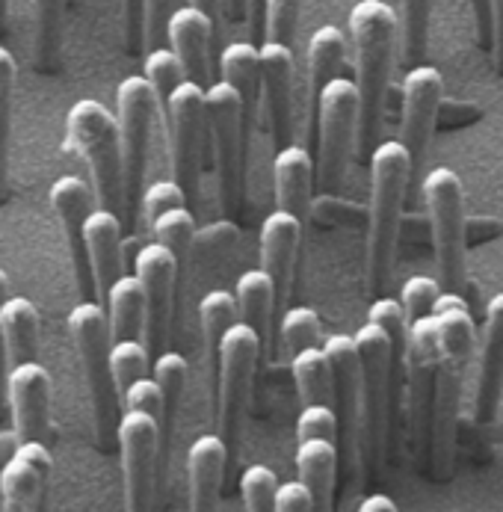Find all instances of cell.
I'll return each instance as SVG.
<instances>
[{
	"mask_svg": "<svg viewBox=\"0 0 503 512\" xmlns=\"http://www.w3.org/2000/svg\"><path fill=\"white\" fill-rule=\"evenodd\" d=\"M356 512H397V504L388 495H367Z\"/></svg>",
	"mask_w": 503,
	"mask_h": 512,
	"instance_id": "cell-57",
	"label": "cell"
},
{
	"mask_svg": "<svg viewBox=\"0 0 503 512\" xmlns=\"http://www.w3.org/2000/svg\"><path fill=\"white\" fill-rule=\"evenodd\" d=\"M122 412H145L160 421L163 412V391L154 376L137 379L125 394H122Z\"/></svg>",
	"mask_w": 503,
	"mask_h": 512,
	"instance_id": "cell-50",
	"label": "cell"
},
{
	"mask_svg": "<svg viewBox=\"0 0 503 512\" xmlns=\"http://www.w3.org/2000/svg\"><path fill=\"white\" fill-rule=\"evenodd\" d=\"M69 332H72L80 367H83L92 418H95V436H98L101 447H110V441H116L119 421H122V415H119L122 397H119L113 367H110L113 332H110L107 308L98 299H92V302L80 299L69 314Z\"/></svg>",
	"mask_w": 503,
	"mask_h": 512,
	"instance_id": "cell-5",
	"label": "cell"
},
{
	"mask_svg": "<svg viewBox=\"0 0 503 512\" xmlns=\"http://www.w3.org/2000/svg\"><path fill=\"white\" fill-rule=\"evenodd\" d=\"M338 471H341V453L338 444L326 439L299 441L296 450V474L311 492V507L314 512H332L335 501V486H338Z\"/></svg>",
	"mask_w": 503,
	"mask_h": 512,
	"instance_id": "cell-27",
	"label": "cell"
},
{
	"mask_svg": "<svg viewBox=\"0 0 503 512\" xmlns=\"http://www.w3.org/2000/svg\"><path fill=\"white\" fill-rule=\"evenodd\" d=\"M15 444H18V439H15L12 430H9V433H0V462H6V459L12 456Z\"/></svg>",
	"mask_w": 503,
	"mask_h": 512,
	"instance_id": "cell-58",
	"label": "cell"
},
{
	"mask_svg": "<svg viewBox=\"0 0 503 512\" xmlns=\"http://www.w3.org/2000/svg\"><path fill=\"white\" fill-rule=\"evenodd\" d=\"M296 439H326L338 444V418L332 403H314V406H302L299 421H296Z\"/></svg>",
	"mask_w": 503,
	"mask_h": 512,
	"instance_id": "cell-48",
	"label": "cell"
},
{
	"mask_svg": "<svg viewBox=\"0 0 503 512\" xmlns=\"http://www.w3.org/2000/svg\"><path fill=\"white\" fill-rule=\"evenodd\" d=\"M66 148L86 163L98 208L125 217V166L119 119L95 98L74 101L72 110L66 113Z\"/></svg>",
	"mask_w": 503,
	"mask_h": 512,
	"instance_id": "cell-4",
	"label": "cell"
},
{
	"mask_svg": "<svg viewBox=\"0 0 503 512\" xmlns=\"http://www.w3.org/2000/svg\"><path fill=\"white\" fill-rule=\"evenodd\" d=\"M503 394V293L492 296L486 305L483 347H480V370L474 388V418L480 424H492L501 409Z\"/></svg>",
	"mask_w": 503,
	"mask_h": 512,
	"instance_id": "cell-22",
	"label": "cell"
},
{
	"mask_svg": "<svg viewBox=\"0 0 503 512\" xmlns=\"http://www.w3.org/2000/svg\"><path fill=\"white\" fill-rule=\"evenodd\" d=\"M359 347V403H361V468L367 477L376 474L391 424V403L397 394V362L391 338L367 320L353 335Z\"/></svg>",
	"mask_w": 503,
	"mask_h": 512,
	"instance_id": "cell-6",
	"label": "cell"
},
{
	"mask_svg": "<svg viewBox=\"0 0 503 512\" xmlns=\"http://www.w3.org/2000/svg\"><path fill=\"white\" fill-rule=\"evenodd\" d=\"M51 477L48 441H18L12 456L0 468L3 512H39Z\"/></svg>",
	"mask_w": 503,
	"mask_h": 512,
	"instance_id": "cell-19",
	"label": "cell"
},
{
	"mask_svg": "<svg viewBox=\"0 0 503 512\" xmlns=\"http://www.w3.org/2000/svg\"><path fill=\"white\" fill-rule=\"evenodd\" d=\"M441 285L438 279H430V276H412L403 291H400V302H403V311L409 317V326L421 317H430L435 314V305L441 299Z\"/></svg>",
	"mask_w": 503,
	"mask_h": 512,
	"instance_id": "cell-46",
	"label": "cell"
},
{
	"mask_svg": "<svg viewBox=\"0 0 503 512\" xmlns=\"http://www.w3.org/2000/svg\"><path fill=\"white\" fill-rule=\"evenodd\" d=\"M51 208L60 220V228L66 234L69 252H72V267H74V282L80 299L92 302L98 299V288H95V276H92V264H89V249H86V220L95 211L92 208V187L77 178V175H60L51 184Z\"/></svg>",
	"mask_w": 503,
	"mask_h": 512,
	"instance_id": "cell-17",
	"label": "cell"
},
{
	"mask_svg": "<svg viewBox=\"0 0 503 512\" xmlns=\"http://www.w3.org/2000/svg\"><path fill=\"white\" fill-rule=\"evenodd\" d=\"M279 480L267 465H249L240 477V492L246 501V512H276Z\"/></svg>",
	"mask_w": 503,
	"mask_h": 512,
	"instance_id": "cell-45",
	"label": "cell"
},
{
	"mask_svg": "<svg viewBox=\"0 0 503 512\" xmlns=\"http://www.w3.org/2000/svg\"><path fill=\"white\" fill-rule=\"evenodd\" d=\"M116 444L122 453L125 512H154L160 477V427L145 412H122Z\"/></svg>",
	"mask_w": 503,
	"mask_h": 512,
	"instance_id": "cell-15",
	"label": "cell"
},
{
	"mask_svg": "<svg viewBox=\"0 0 503 512\" xmlns=\"http://www.w3.org/2000/svg\"><path fill=\"white\" fill-rule=\"evenodd\" d=\"M205 110L219 199L228 217H240L246 211V154L252 128L246 125V110L237 89L225 80H216L205 89Z\"/></svg>",
	"mask_w": 503,
	"mask_h": 512,
	"instance_id": "cell-7",
	"label": "cell"
},
{
	"mask_svg": "<svg viewBox=\"0 0 503 512\" xmlns=\"http://www.w3.org/2000/svg\"><path fill=\"white\" fill-rule=\"evenodd\" d=\"M222 80L231 83L243 101L246 125H255V107L261 95V45L255 42H231L219 57Z\"/></svg>",
	"mask_w": 503,
	"mask_h": 512,
	"instance_id": "cell-31",
	"label": "cell"
},
{
	"mask_svg": "<svg viewBox=\"0 0 503 512\" xmlns=\"http://www.w3.org/2000/svg\"><path fill=\"white\" fill-rule=\"evenodd\" d=\"M438 356H441V332L438 317H421L409 326V347H406V418L412 453L418 465L427 468L430 462L432 409H435V379H438Z\"/></svg>",
	"mask_w": 503,
	"mask_h": 512,
	"instance_id": "cell-11",
	"label": "cell"
},
{
	"mask_svg": "<svg viewBox=\"0 0 503 512\" xmlns=\"http://www.w3.org/2000/svg\"><path fill=\"white\" fill-rule=\"evenodd\" d=\"M190 6H196V9H202L205 15H211L214 24L219 21V0H190Z\"/></svg>",
	"mask_w": 503,
	"mask_h": 512,
	"instance_id": "cell-59",
	"label": "cell"
},
{
	"mask_svg": "<svg viewBox=\"0 0 503 512\" xmlns=\"http://www.w3.org/2000/svg\"><path fill=\"white\" fill-rule=\"evenodd\" d=\"M181 261L160 243H148L137 252L134 273L143 282L145 291V329L143 344L151 356H160L166 350L169 323H172V299L178 282Z\"/></svg>",
	"mask_w": 503,
	"mask_h": 512,
	"instance_id": "cell-16",
	"label": "cell"
},
{
	"mask_svg": "<svg viewBox=\"0 0 503 512\" xmlns=\"http://www.w3.org/2000/svg\"><path fill=\"white\" fill-rule=\"evenodd\" d=\"M302 9H305V0H267V39L264 42H279V45L293 48Z\"/></svg>",
	"mask_w": 503,
	"mask_h": 512,
	"instance_id": "cell-47",
	"label": "cell"
},
{
	"mask_svg": "<svg viewBox=\"0 0 503 512\" xmlns=\"http://www.w3.org/2000/svg\"><path fill=\"white\" fill-rule=\"evenodd\" d=\"M441 95H444V80H441L438 69L421 63V66H412L406 72V80H403V122H400L403 140L400 143L409 148L415 163L430 148Z\"/></svg>",
	"mask_w": 503,
	"mask_h": 512,
	"instance_id": "cell-20",
	"label": "cell"
},
{
	"mask_svg": "<svg viewBox=\"0 0 503 512\" xmlns=\"http://www.w3.org/2000/svg\"><path fill=\"white\" fill-rule=\"evenodd\" d=\"M169 154H172V178L184 187L187 202L199 199L202 181V143L208 131L205 110V86L184 80L163 110Z\"/></svg>",
	"mask_w": 503,
	"mask_h": 512,
	"instance_id": "cell-13",
	"label": "cell"
},
{
	"mask_svg": "<svg viewBox=\"0 0 503 512\" xmlns=\"http://www.w3.org/2000/svg\"><path fill=\"white\" fill-rule=\"evenodd\" d=\"M246 18H249L252 39L264 45V39H267V0H246Z\"/></svg>",
	"mask_w": 503,
	"mask_h": 512,
	"instance_id": "cell-55",
	"label": "cell"
},
{
	"mask_svg": "<svg viewBox=\"0 0 503 512\" xmlns=\"http://www.w3.org/2000/svg\"><path fill=\"white\" fill-rule=\"evenodd\" d=\"M107 317H110V332L113 341H143L145 329V291L143 282L134 276H122L104 299Z\"/></svg>",
	"mask_w": 503,
	"mask_h": 512,
	"instance_id": "cell-32",
	"label": "cell"
},
{
	"mask_svg": "<svg viewBox=\"0 0 503 512\" xmlns=\"http://www.w3.org/2000/svg\"><path fill=\"white\" fill-rule=\"evenodd\" d=\"M261 344H264L261 335L252 326H246L243 320H237L222 341L219 376H216L214 385V415L216 430H219L222 441L228 444V453L240 441L246 406L252 397L255 367L261 359Z\"/></svg>",
	"mask_w": 503,
	"mask_h": 512,
	"instance_id": "cell-10",
	"label": "cell"
},
{
	"mask_svg": "<svg viewBox=\"0 0 503 512\" xmlns=\"http://www.w3.org/2000/svg\"><path fill=\"white\" fill-rule=\"evenodd\" d=\"M228 465V444L219 433H208L187 450V486H190V512H216L222 477Z\"/></svg>",
	"mask_w": 503,
	"mask_h": 512,
	"instance_id": "cell-25",
	"label": "cell"
},
{
	"mask_svg": "<svg viewBox=\"0 0 503 512\" xmlns=\"http://www.w3.org/2000/svg\"><path fill=\"white\" fill-rule=\"evenodd\" d=\"M234 299H237L240 320L246 326H252L261 335V341H264L267 338V329L273 323V308L279 305V293H276L273 279L264 270H246L237 279Z\"/></svg>",
	"mask_w": 503,
	"mask_h": 512,
	"instance_id": "cell-34",
	"label": "cell"
},
{
	"mask_svg": "<svg viewBox=\"0 0 503 512\" xmlns=\"http://www.w3.org/2000/svg\"><path fill=\"white\" fill-rule=\"evenodd\" d=\"M6 406L18 441H48L51 436V376L45 365L21 362L6 373Z\"/></svg>",
	"mask_w": 503,
	"mask_h": 512,
	"instance_id": "cell-18",
	"label": "cell"
},
{
	"mask_svg": "<svg viewBox=\"0 0 503 512\" xmlns=\"http://www.w3.org/2000/svg\"><path fill=\"white\" fill-rule=\"evenodd\" d=\"M187 359L175 350H163L160 356H154L151 376L157 379L160 391H163V412H160V471L169 465V453H172V439H175V424H178V412H181V400H184V388H187Z\"/></svg>",
	"mask_w": 503,
	"mask_h": 512,
	"instance_id": "cell-29",
	"label": "cell"
},
{
	"mask_svg": "<svg viewBox=\"0 0 503 512\" xmlns=\"http://www.w3.org/2000/svg\"><path fill=\"white\" fill-rule=\"evenodd\" d=\"M403 3V60L421 66L430 48L432 0H400Z\"/></svg>",
	"mask_w": 503,
	"mask_h": 512,
	"instance_id": "cell-42",
	"label": "cell"
},
{
	"mask_svg": "<svg viewBox=\"0 0 503 512\" xmlns=\"http://www.w3.org/2000/svg\"><path fill=\"white\" fill-rule=\"evenodd\" d=\"M261 95L270 116L276 148L293 140V48L279 42L261 45Z\"/></svg>",
	"mask_w": 503,
	"mask_h": 512,
	"instance_id": "cell-21",
	"label": "cell"
},
{
	"mask_svg": "<svg viewBox=\"0 0 503 512\" xmlns=\"http://www.w3.org/2000/svg\"><path fill=\"white\" fill-rule=\"evenodd\" d=\"M299 234H302V220L288 211L270 214L261 225V270L273 279L279 302H285L290 293Z\"/></svg>",
	"mask_w": 503,
	"mask_h": 512,
	"instance_id": "cell-26",
	"label": "cell"
},
{
	"mask_svg": "<svg viewBox=\"0 0 503 512\" xmlns=\"http://www.w3.org/2000/svg\"><path fill=\"white\" fill-rule=\"evenodd\" d=\"M492 6H495V21H498V36H501V30H503V0H492Z\"/></svg>",
	"mask_w": 503,
	"mask_h": 512,
	"instance_id": "cell-61",
	"label": "cell"
},
{
	"mask_svg": "<svg viewBox=\"0 0 503 512\" xmlns=\"http://www.w3.org/2000/svg\"><path fill=\"white\" fill-rule=\"evenodd\" d=\"M367 320L376 323L394 347V362H397V391L406 385V347H409V317L403 311L400 299L391 296H376V302L367 311Z\"/></svg>",
	"mask_w": 503,
	"mask_h": 512,
	"instance_id": "cell-37",
	"label": "cell"
},
{
	"mask_svg": "<svg viewBox=\"0 0 503 512\" xmlns=\"http://www.w3.org/2000/svg\"><path fill=\"white\" fill-rule=\"evenodd\" d=\"M424 205L432 228L438 285L447 293L465 291V193L453 169L438 166L424 178Z\"/></svg>",
	"mask_w": 503,
	"mask_h": 512,
	"instance_id": "cell-9",
	"label": "cell"
},
{
	"mask_svg": "<svg viewBox=\"0 0 503 512\" xmlns=\"http://www.w3.org/2000/svg\"><path fill=\"white\" fill-rule=\"evenodd\" d=\"M240 311H237V299L228 291H211L202 305H199V320H202V332H205V347H208V367H211V382L216 385L219 376V353H222V341L228 335V329L237 323Z\"/></svg>",
	"mask_w": 503,
	"mask_h": 512,
	"instance_id": "cell-35",
	"label": "cell"
},
{
	"mask_svg": "<svg viewBox=\"0 0 503 512\" xmlns=\"http://www.w3.org/2000/svg\"><path fill=\"white\" fill-rule=\"evenodd\" d=\"M435 317H438V332H441V356H438V379H435L427 468L435 480H447L453 468V456H456V430H459L465 376L471 367L477 332H474V317L462 293H441L435 305Z\"/></svg>",
	"mask_w": 503,
	"mask_h": 512,
	"instance_id": "cell-1",
	"label": "cell"
},
{
	"mask_svg": "<svg viewBox=\"0 0 503 512\" xmlns=\"http://www.w3.org/2000/svg\"><path fill=\"white\" fill-rule=\"evenodd\" d=\"M172 12V0H143V33L148 51L160 48V42L166 39Z\"/></svg>",
	"mask_w": 503,
	"mask_h": 512,
	"instance_id": "cell-51",
	"label": "cell"
},
{
	"mask_svg": "<svg viewBox=\"0 0 503 512\" xmlns=\"http://www.w3.org/2000/svg\"><path fill=\"white\" fill-rule=\"evenodd\" d=\"M66 0H36V66L51 72L60 60Z\"/></svg>",
	"mask_w": 503,
	"mask_h": 512,
	"instance_id": "cell-38",
	"label": "cell"
},
{
	"mask_svg": "<svg viewBox=\"0 0 503 512\" xmlns=\"http://www.w3.org/2000/svg\"><path fill=\"white\" fill-rule=\"evenodd\" d=\"M15 80H18L15 57L0 45V202L6 199V181H9V134H12Z\"/></svg>",
	"mask_w": 503,
	"mask_h": 512,
	"instance_id": "cell-39",
	"label": "cell"
},
{
	"mask_svg": "<svg viewBox=\"0 0 503 512\" xmlns=\"http://www.w3.org/2000/svg\"><path fill=\"white\" fill-rule=\"evenodd\" d=\"M290 370H293L302 406L332 403V365H329L326 350L308 347V350L296 353L290 359Z\"/></svg>",
	"mask_w": 503,
	"mask_h": 512,
	"instance_id": "cell-36",
	"label": "cell"
},
{
	"mask_svg": "<svg viewBox=\"0 0 503 512\" xmlns=\"http://www.w3.org/2000/svg\"><path fill=\"white\" fill-rule=\"evenodd\" d=\"M276 512H314V507H311V492L305 489L302 480H290V483L279 486Z\"/></svg>",
	"mask_w": 503,
	"mask_h": 512,
	"instance_id": "cell-54",
	"label": "cell"
},
{
	"mask_svg": "<svg viewBox=\"0 0 503 512\" xmlns=\"http://www.w3.org/2000/svg\"><path fill=\"white\" fill-rule=\"evenodd\" d=\"M9 299V276L0 270V305ZM6 373H9V359H6V347H3V332H0V409L6 403Z\"/></svg>",
	"mask_w": 503,
	"mask_h": 512,
	"instance_id": "cell-56",
	"label": "cell"
},
{
	"mask_svg": "<svg viewBox=\"0 0 503 512\" xmlns=\"http://www.w3.org/2000/svg\"><path fill=\"white\" fill-rule=\"evenodd\" d=\"M216 24L211 15H205L196 6H181L169 18L166 39L172 51L181 57L187 77L199 86H211V42H214Z\"/></svg>",
	"mask_w": 503,
	"mask_h": 512,
	"instance_id": "cell-23",
	"label": "cell"
},
{
	"mask_svg": "<svg viewBox=\"0 0 503 512\" xmlns=\"http://www.w3.org/2000/svg\"><path fill=\"white\" fill-rule=\"evenodd\" d=\"M332 365V409L338 418V453L347 477L361 465V403H359V347L350 335H332L323 344Z\"/></svg>",
	"mask_w": 503,
	"mask_h": 512,
	"instance_id": "cell-14",
	"label": "cell"
},
{
	"mask_svg": "<svg viewBox=\"0 0 503 512\" xmlns=\"http://www.w3.org/2000/svg\"><path fill=\"white\" fill-rule=\"evenodd\" d=\"M160 101L154 86L145 74H131L116 89V119H119V137H122V166H125V228L137 225L143 211L145 169H148V146H151V128L157 119Z\"/></svg>",
	"mask_w": 503,
	"mask_h": 512,
	"instance_id": "cell-8",
	"label": "cell"
},
{
	"mask_svg": "<svg viewBox=\"0 0 503 512\" xmlns=\"http://www.w3.org/2000/svg\"><path fill=\"white\" fill-rule=\"evenodd\" d=\"M350 33L356 48V86H359V151L373 154L388 98V80L397 42V15L382 0H359L350 12Z\"/></svg>",
	"mask_w": 503,
	"mask_h": 512,
	"instance_id": "cell-3",
	"label": "cell"
},
{
	"mask_svg": "<svg viewBox=\"0 0 503 512\" xmlns=\"http://www.w3.org/2000/svg\"><path fill=\"white\" fill-rule=\"evenodd\" d=\"M145 77H148V83H151L154 92H157L160 110H166V104H169V98L175 95V89H178L184 80H190L184 63H181V57H178L172 48H163V45H160V48H151V51L145 54Z\"/></svg>",
	"mask_w": 503,
	"mask_h": 512,
	"instance_id": "cell-41",
	"label": "cell"
},
{
	"mask_svg": "<svg viewBox=\"0 0 503 512\" xmlns=\"http://www.w3.org/2000/svg\"><path fill=\"white\" fill-rule=\"evenodd\" d=\"M273 175H276L279 211H288L302 220L311 205V193H314V181H317V160L308 154V148L290 143V146L279 148Z\"/></svg>",
	"mask_w": 503,
	"mask_h": 512,
	"instance_id": "cell-28",
	"label": "cell"
},
{
	"mask_svg": "<svg viewBox=\"0 0 503 512\" xmlns=\"http://www.w3.org/2000/svg\"><path fill=\"white\" fill-rule=\"evenodd\" d=\"M122 231H125L122 217L107 208H95L86 220V249H89V264H92V276L98 288V302H104L110 288L125 276L122 273Z\"/></svg>",
	"mask_w": 503,
	"mask_h": 512,
	"instance_id": "cell-24",
	"label": "cell"
},
{
	"mask_svg": "<svg viewBox=\"0 0 503 512\" xmlns=\"http://www.w3.org/2000/svg\"><path fill=\"white\" fill-rule=\"evenodd\" d=\"M3 15H6V0H0V24H3Z\"/></svg>",
	"mask_w": 503,
	"mask_h": 512,
	"instance_id": "cell-62",
	"label": "cell"
},
{
	"mask_svg": "<svg viewBox=\"0 0 503 512\" xmlns=\"http://www.w3.org/2000/svg\"><path fill=\"white\" fill-rule=\"evenodd\" d=\"M151 225V234H154V243L166 246L181 264L184 258L190 255L193 243H196V220L187 208H172L166 214H160L157 220L148 222Z\"/></svg>",
	"mask_w": 503,
	"mask_h": 512,
	"instance_id": "cell-40",
	"label": "cell"
},
{
	"mask_svg": "<svg viewBox=\"0 0 503 512\" xmlns=\"http://www.w3.org/2000/svg\"><path fill=\"white\" fill-rule=\"evenodd\" d=\"M474 24H477V39L483 48H495L498 39V21H495V6L492 0H471Z\"/></svg>",
	"mask_w": 503,
	"mask_h": 512,
	"instance_id": "cell-53",
	"label": "cell"
},
{
	"mask_svg": "<svg viewBox=\"0 0 503 512\" xmlns=\"http://www.w3.org/2000/svg\"><path fill=\"white\" fill-rule=\"evenodd\" d=\"M122 15H125V42L128 51H143L145 33H143V0H122Z\"/></svg>",
	"mask_w": 503,
	"mask_h": 512,
	"instance_id": "cell-52",
	"label": "cell"
},
{
	"mask_svg": "<svg viewBox=\"0 0 503 512\" xmlns=\"http://www.w3.org/2000/svg\"><path fill=\"white\" fill-rule=\"evenodd\" d=\"M412 154L397 140L370 154V228H367V291L382 296L394 273L400 217L412 181Z\"/></svg>",
	"mask_w": 503,
	"mask_h": 512,
	"instance_id": "cell-2",
	"label": "cell"
},
{
	"mask_svg": "<svg viewBox=\"0 0 503 512\" xmlns=\"http://www.w3.org/2000/svg\"><path fill=\"white\" fill-rule=\"evenodd\" d=\"M344 57H347V39L338 27L326 24L311 36V42H308V92H311L314 110H317V98L326 89V83L341 77Z\"/></svg>",
	"mask_w": 503,
	"mask_h": 512,
	"instance_id": "cell-33",
	"label": "cell"
},
{
	"mask_svg": "<svg viewBox=\"0 0 503 512\" xmlns=\"http://www.w3.org/2000/svg\"><path fill=\"white\" fill-rule=\"evenodd\" d=\"M172 208H187V193L184 187L175 181V178H163V181H154L148 184V190L143 193V214L145 220H157L160 214L172 211Z\"/></svg>",
	"mask_w": 503,
	"mask_h": 512,
	"instance_id": "cell-49",
	"label": "cell"
},
{
	"mask_svg": "<svg viewBox=\"0 0 503 512\" xmlns=\"http://www.w3.org/2000/svg\"><path fill=\"white\" fill-rule=\"evenodd\" d=\"M225 6H228L231 18H243L246 15V0H225Z\"/></svg>",
	"mask_w": 503,
	"mask_h": 512,
	"instance_id": "cell-60",
	"label": "cell"
},
{
	"mask_svg": "<svg viewBox=\"0 0 503 512\" xmlns=\"http://www.w3.org/2000/svg\"><path fill=\"white\" fill-rule=\"evenodd\" d=\"M320 338V317L311 308H290L285 311L282 323H279V344L285 350V356H296L308 347H317Z\"/></svg>",
	"mask_w": 503,
	"mask_h": 512,
	"instance_id": "cell-44",
	"label": "cell"
},
{
	"mask_svg": "<svg viewBox=\"0 0 503 512\" xmlns=\"http://www.w3.org/2000/svg\"><path fill=\"white\" fill-rule=\"evenodd\" d=\"M110 367H113V379H116V388H119V397H122L137 379L148 376L151 353H148V347L140 338H134V341H113Z\"/></svg>",
	"mask_w": 503,
	"mask_h": 512,
	"instance_id": "cell-43",
	"label": "cell"
},
{
	"mask_svg": "<svg viewBox=\"0 0 503 512\" xmlns=\"http://www.w3.org/2000/svg\"><path fill=\"white\" fill-rule=\"evenodd\" d=\"M0 332L9 367L36 359L39 347V311L27 296H9L0 305Z\"/></svg>",
	"mask_w": 503,
	"mask_h": 512,
	"instance_id": "cell-30",
	"label": "cell"
},
{
	"mask_svg": "<svg viewBox=\"0 0 503 512\" xmlns=\"http://www.w3.org/2000/svg\"><path fill=\"white\" fill-rule=\"evenodd\" d=\"M359 86L335 77L317 98V181L323 190H338L350 163L353 143L359 140Z\"/></svg>",
	"mask_w": 503,
	"mask_h": 512,
	"instance_id": "cell-12",
	"label": "cell"
}]
</instances>
